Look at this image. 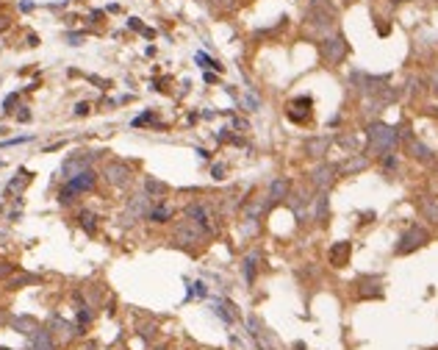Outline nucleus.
I'll return each mask as SVG.
<instances>
[{
	"instance_id": "f257e3e1",
	"label": "nucleus",
	"mask_w": 438,
	"mask_h": 350,
	"mask_svg": "<svg viewBox=\"0 0 438 350\" xmlns=\"http://www.w3.org/2000/svg\"><path fill=\"white\" fill-rule=\"evenodd\" d=\"M366 142H369V153H380V156H385V153H391L396 147V142H399V131L391 125H385V122H372V125L366 128Z\"/></svg>"
},
{
	"instance_id": "f03ea898",
	"label": "nucleus",
	"mask_w": 438,
	"mask_h": 350,
	"mask_svg": "<svg viewBox=\"0 0 438 350\" xmlns=\"http://www.w3.org/2000/svg\"><path fill=\"white\" fill-rule=\"evenodd\" d=\"M427 242H430V234H427L421 225H410V228L399 236V242L394 245V253L396 256H408V253H413V250L424 248Z\"/></svg>"
},
{
	"instance_id": "7ed1b4c3",
	"label": "nucleus",
	"mask_w": 438,
	"mask_h": 350,
	"mask_svg": "<svg viewBox=\"0 0 438 350\" xmlns=\"http://www.w3.org/2000/svg\"><path fill=\"white\" fill-rule=\"evenodd\" d=\"M95 181H97V175L92 172V169H86V172H81V175H75V178H70V181L61 187V192H59V200L61 203H70L75 195H81V192H89L92 187H95Z\"/></svg>"
},
{
	"instance_id": "20e7f679",
	"label": "nucleus",
	"mask_w": 438,
	"mask_h": 350,
	"mask_svg": "<svg viewBox=\"0 0 438 350\" xmlns=\"http://www.w3.org/2000/svg\"><path fill=\"white\" fill-rule=\"evenodd\" d=\"M95 158V153H86V150H78V153H72V156L64 158V164H61V175H64L67 181L70 178H75V175L86 172L89 169V161Z\"/></svg>"
},
{
	"instance_id": "39448f33",
	"label": "nucleus",
	"mask_w": 438,
	"mask_h": 350,
	"mask_svg": "<svg viewBox=\"0 0 438 350\" xmlns=\"http://www.w3.org/2000/svg\"><path fill=\"white\" fill-rule=\"evenodd\" d=\"M319 50H322V59L327 61V64H341L344 56H347V39L344 37H330V39H324Z\"/></svg>"
},
{
	"instance_id": "423d86ee",
	"label": "nucleus",
	"mask_w": 438,
	"mask_h": 350,
	"mask_svg": "<svg viewBox=\"0 0 438 350\" xmlns=\"http://www.w3.org/2000/svg\"><path fill=\"white\" fill-rule=\"evenodd\" d=\"M175 236H178V242L180 245H197V242H203V236H205V231L200 228L194 220H183V223L175 228Z\"/></svg>"
},
{
	"instance_id": "0eeeda50",
	"label": "nucleus",
	"mask_w": 438,
	"mask_h": 350,
	"mask_svg": "<svg viewBox=\"0 0 438 350\" xmlns=\"http://www.w3.org/2000/svg\"><path fill=\"white\" fill-rule=\"evenodd\" d=\"M358 300H374V297H383V281L377 275H363L358 278Z\"/></svg>"
},
{
	"instance_id": "6e6552de",
	"label": "nucleus",
	"mask_w": 438,
	"mask_h": 350,
	"mask_svg": "<svg viewBox=\"0 0 438 350\" xmlns=\"http://www.w3.org/2000/svg\"><path fill=\"white\" fill-rule=\"evenodd\" d=\"M311 106H313V100H311L308 95H302V97H297V100H291V103H288V109H286L288 120L297 122V125L308 122V117H311Z\"/></svg>"
},
{
	"instance_id": "1a4fd4ad",
	"label": "nucleus",
	"mask_w": 438,
	"mask_h": 350,
	"mask_svg": "<svg viewBox=\"0 0 438 350\" xmlns=\"http://www.w3.org/2000/svg\"><path fill=\"white\" fill-rule=\"evenodd\" d=\"M336 172H338V167H333V164H319V167L311 172V184L319 187V189H327L333 181H336Z\"/></svg>"
},
{
	"instance_id": "9d476101",
	"label": "nucleus",
	"mask_w": 438,
	"mask_h": 350,
	"mask_svg": "<svg viewBox=\"0 0 438 350\" xmlns=\"http://www.w3.org/2000/svg\"><path fill=\"white\" fill-rule=\"evenodd\" d=\"M349 256H352V245H349L347 239H341V242H336V245L330 248V264L341 270V267L349 264Z\"/></svg>"
},
{
	"instance_id": "9b49d317",
	"label": "nucleus",
	"mask_w": 438,
	"mask_h": 350,
	"mask_svg": "<svg viewBox=\"0 0 438 350\" xmlns=\"http://www.w3.org/2000/svg\"><path fill=\"white\" fill-rule=\"evenodd\" d=\"M28 350H56V339L48 328H39L34 336H28Z\"/></svg>"
},
{
	"instance_id": "f8f14e48",
	"label": "nucleus",
	"mask_w": 438,
	"mask_h": 350,
	"mask_svg": "<svg viewBox=\"0 0 438 350\" xmlns=\"http://www.w3.org/2000/svg\"><path fill=\"white\" fill-rule=\"evenodd\" d=\"M9 325H12L17 333H23V336H34V333L39 331V322H36L34 317H28V314H17V317H12Z\"/></svg>"
},
{
	"instance_id": "ddd939ff",
	"label": "nucleus",
	"mask_w": 438,
	"mask_h": 350,
	"mask_svg": "<svg viewBox=\"0 0 438 350\" xmlns=\"http://www.w3.org/2000/svg\"><path fill=\"white\" fill-rule=\"evenodd\" d=\"M48 331L56 333V336H61V339H72L75 333H78V328L70 325L67 320H61L59 314H53V317H50V322H48Z\"/></svg>"
},
{
	"instance_id": "4468645a",
	"label": "nucleus",
	"mask_w": 438,
	"mask_h": 350,
	"mask_svg": "<svg viewBox=\"0 0 438 350\" xmlns=\"http://www.w3.org/2000/svg\"><path fill=\"white\" fill-rule=\"evenodd\" d=\"M106 178L114 184V187H125V184L131 181V169H128L125 164H117L114 161V164H108V167H106Z\"/></svg>"
},
{
	"instance_id": "2eb2a0df",
	"label": "nucleus",
	"mask_w": 438,
	"mask_h": 350,
	"mask_svg": "<svg viewBox=\"0 0 438 350\" xmlns=\"http://www.w3.org/2000/svg\"><path fill=\"white\" fill-rule=\"evenodd\" d=\"M186 217H189V220H194V223H197L200 228L205 231V234H214V225L208 223V214H205V209H203L200 203L189 206V209H186Z\"/></svg>"
},
{
	"instance_id": "dca6fc26",
	"label": "nucleus",
	"mask_w": 438,
	"mask_h": 350,
	"mask_svg": "<svg viewBox=\"0 0 438 350\" xmlns=\"http://www.w3.org/2000/svg\"><path fill=\"white\" fill-rule=\"evenodd\" d=\"M369 167V158L363 156V153H358V156H352L349 161H344L341 167H338V172L341 175H352V172H360V169H366Z\"/></svg>"
},
{
	"instance_id": "f3484780",
	"label": "nucleus",
	"mask_w": 438,
	"mask_h": 350,
	"mask_svg": "<svg viewBox=\"0 0 438 350\" xmlns=\"http://www.w3.org/2000/svg\"><path fill=\"white\" fill-rule=\"evenodd\" d=\"M142 214H150V195H136V198L131 200L128 217H142Z\"/></svg>"
},
{
	"instance_id": "a211bd4d",
	"label": "nucleus",
	"mask_w": 438,
	"mask_h": 350,
	"mask_svg": "<svg viewBox=\"0 0 438 350\" xmlns=\"http://www.w3.org/2000/svg\"><path fill=\"white\" fill-rule=\"evenodd\" d=\"M327 147H330V136H313V139H308L305 142L308 156H324Z\"/></svg>"
},
{
	"instance_id": "6ab92c4d",
	"label": "nucleus",
	"mask_w": 438,
	"mask_h": 350,
	"mask_svg": "<svg viewBox=\"0 0 438 350\" xmlns=\"http://www.w3.org/2000/svg\"><path fill=\"white\" fill-rule=\"evenodd\" d=\"M288 189H291V184H288V178H275L269 187V200H286L288 198Z\"/></svg>"
},
{
	"instance_id": "aec40b11",
	"label": "nucleus",
	"mask_w": 438,
	"mask_h": 350,
	"mask_svg": "<svg viewBox=\"0 0 438 350\" xmlns=\"http://www.w3.org/2000/svg\"><path fill=\"white\" fill-rule=\"evenodd\" d=\"M421 212L430 217V223H438V198H424L421 200Z\"/></svg>"
},
{
	"instance_id": "412c9836",
	"label": "nucleus",
	"mask_w": 438,
	"mask_h": 350,
	"mask_svg": "<svg viewBox=\"0 0 438 350\" xmlns=\"http://www.w3.org/2000/svg\"><path fill=\"white\" fill-rule=\"evenodd\" d=\"M186 286H189V292H186V300H192V297H205L208 295V286L203 284V281H186Z\"/></svg>"
},
{
	"instance_id": "4be33fe9",
	"label": "nucleus",
	"mask_w": 438,
	"mask_h": 350,
	"mask_svg": "<svg viewBox=\"0 0 438 350\" xmlns=\"http://www.w3.org/2000/svg\"><path fill=\"white\" fill-rule=\"evenodd\" d=\"M410 150H413V158H419V161H432V150L421 142H410Z\"/></svg>"
},
{
	"instance_id": "5701e85b",
	"label": "nucleus",
	"mask_w": 438,
	"mask_h": 350,
	"mask_svg": "<svg viewBox=\"0 0 438 350\" xmlns=\"http://www.w3.org/2000/svg\"><path fill=\"white\" fill-rule=\"evenodd\" d=\"M255 264H258V256H247L244 259V281L252 286V281H255Z\"/></svg>"
},
{
	"instance_id": "b1692460",
	"label": "nucleus",
	"mask_w": 438,
	"mask_h": 350,
	"mask_svg": "<svg viewBox=\"0 0 438 350\" xmlns=\"http://www.w3.org/2000/svg\"><path fill=\"white\" fill-rule=\"evenodd\" d=\"M147 217L153 220V223H167L169 217H172V212H169L167 206H158V209H150V214Z\"/></svg>"
},
{
	"instance_id": "393cba45",
	"label": "nucleus",
	"mask_w": 438,
	"mask_h": 350,
	"mask_svg": "<svg viewBox=\"0 0 438 350\" xmlns=\"http://www.w3.org/2000/svg\"><path fill=\"white\" fill-rule=\"evenodd\" d=\"M144 187H147V195H150V198H156V195H164V192H167V184L156 181V178H147V181H144Z\"/></svg>"
},
{
	"instance_id": "a878e982",
	"label": "nucleus",
	"mask_w": 438,
	"mask_h": 350,
	"mask_svg": "<svg viewBox=\"0 0 438 350\" xmlns=\"http://www.w3.org/2000/svg\"><path fill=\"white\" fill-rule=\"evenodd\" d=\"M197 61H200V67H205V70H214V73H222V64L216 59H211V56H205V53H197Z\"/></svg>"
},
{
	"instance_id": "bb28decb",
	"label": "nucleus",
	"mask_w": 438,
	"mask_h": 350,
	"mask_svg": "<svg viewBox=\"0 0 438 350\" xmlns=\"http://www.w3.org/2000/svg\"><path fill=\"white\" fill-rule=\"evenodd\" d=\"M31 178H34V175H31L28 169H20V178H14V181L9 184V189H6V192H14V189H23L25 184L31 181Z\"/></svg>"
},
{
	"instance_id": "cd10ccee",
	"label": "nucleus",
	"mask_w": 438,
	"mask_h": 350,
	"mask_svg": "<svg viewBox=\"0 0 438 350\" xmlns=\"http://www.w3.org/2000/svg\"><path fill=\"white\" fill-rule=\"evenodd\" d=\"M316 217L319 220L327 217V195H319V200H316Z\"/></svg>"
},
{
	"instance_id": "c85d7f7f",
	"label": "nucleus",
	"mask_w": 438,
	"mask_h": 350,
	"mask_svg": "<svg viewBox=\"0 0 438 350\" xmlns=\"http://www.w3.org/2000/svg\"><path fill=\"white\" fill-rule=\"evenodd\" d=\"M78 220H81V225H84V228L89 231V234H95V223H92L95 217H92L89 212H81V214H78Z\"/></svg>"
},
{
	"instance_id": "c756f323",
	"label": "nucleus",
	"mask_w": 438,
	"mask_h": 350,
	"mask_svg": "<svg viewBox=\"0 0 438 350\" xmlns=\"http://www.w3.org/2000/svg\"><path fill=\"white\" fill-rule=\"evenodd\" d=\"M156 331H158V328L150 322V325H139V331H136V333H139L142 339H153V336H156Z\"/></svg>"
},
{
	"instance_id": "7c9ffc66",
	"label": "nucleus",
	"mask_w": 438,
	"mask_h": 350,
	"mask_svg": "<svg viewBox=\"0 0 438 350\" xmlns=\"http://www.w3.org/2000/svg\"><path fill=\"white\" fill-rule=\"evenodd\" d=\"M258 106H261V100H258L255 95H247V97H244V109H247V111H258Z\"/></svg>"
},
{
	"instance_id": "2f4dec72",
	"label": "nucleus",
	"mask_w": 438,
	"mask_h": 350,
	"mask_svg": "<svg viewBox=\"0 0 438 350\" xmlns=\"http://www.w3.org/2000/svg\"><path fill=\"white\" fill-rule=\"evenodd\" d=\"M14 106H17V95H9L6 100H3V111H6V114H12Z\"/></svg>"
},
{
	"instance_id": "473e14b6",
	"label": "nucleus",
	"mask_w": 438,
	"mask_h": 350,
	"mask_svg": "<svg viewBox=\"0 0 438 350\" xmlns=\"http://www.w3.org/2000/svg\"><path fill=\"white\" fill-rule=\"evenodd\" d=\"M36 281V275H20L17 281H12V289H17V286H23V284H34Z\"/></svg>"
},
{
	"instance_id": "72a5a7b5",
	"label": "nucleus",
	"mask_w": 438,
	"mask_h": 350,
	"mask_svg": "<svg viewBox=\"0 0 438 350\" xmlns=\"http://www.w3.org/2000/svg\"><path fill=\"white\" fill-rule=\"evenodd\" d=\"M12 272H14V267H12V264H6V261H0V278L12 275Z\"/></svg>"
},
{
	"instance_id": "f704fd0d",
	"label": "nucleus",
	"mask_w": 438,
	"mask_h": 350,
	"mask_svg": "<svg viewBox=\"0 0 438 350\" xmlns=\"http://www.w3.org/2000/svg\"><path fill=\"white\" fill-rule=\"evenodd\" d=\"M75 114L86 117V114H89V103H78V106H75Z\"/></svg>"
},
{
	"instance_id": "c9c22d12",
	"label": "nucleus",
	"mask_w": 438,
	"mask_h": 350,
	"mask_svg": "<svg viewBox=\"0 0 438 350\" xmlns=\"http://www.w3.org/2000/svg\"><path fill=\"white\" fill-rule=\"evenodd\" d=\"M214 178H216V181H222V178H225V167H222V164H216V167H214Z\"/></svg>"
},
{
	"instance_id": "e433bc0d",
	"label": "nucleus",
	"mask_w": 438,
	"mask_h": 350,
	"mask_svg": "<svg viewBox=\"0 0 438 350\" xmlns=\"http://www.w3.org/2000/svg\"><path fill=\"white\" fill-rule=\"evenodd\" d=\"M67 39H70V45H81V39H84V37H81V34H70Z\"/></svg>"
},
{
	"instance_id": "4c0bfd02",
	"label": "nucleus",
	"mask_w": 438,
	"mask_h": 350,
	"mask_svg": "<svg viewBox=\"0 0 438 350\" xmlns=\"http://www.w3.org/2000/svg\"><path fill=\"white\" fill-rule=\"evenodd\" d=\"M17 120H20V122H28V120H31V111H25V109H23V111L17 114Z\"/></svg>"
},
{
	"instance_id": "58836bf2",
	"label": "nucleus",
	"mask_w": 438,
	"mask_h": 350,
	"mask_svg": "<svg viewBox=\"0 0 438 350\" xmlns=\"http://www.w3.org/2000/svg\"><path fill=\"white\" fill-rule=\"evenodd\" d=\"M205 84H216V73H208V70H205Z\"/></svg>"
},
{
	"instance_id": "ea45409f",
	"label": "nucleus",
	"mask_w": 438,
	"mask_h": 350,
	"mask_svg": "<svg viewBox=\"0 0 438 350\" xmlns=\"http://www.w3.org/2000/svg\"><path fill=\"white\" fill-rule=\"evenodd\" d=\"M432 92H435V95H438V70H435V73H432Z\"/></svg>"
},
{
	"instance_id": "a19ab883",
	"label": "nucleus",
	"mask_w": 438,
	"mask_h": 350,
	"mask_svg": "<svg viewBox=\"0 0 438 350\" xmlns=\"http://www.w3.org/2000/svg\"><path fill=\"white\" fill-rule=\"evenodd\" d=\"M294 350H308V347H305V342H294Z\"/></svg>"
},
{
	"instance_id": "79ce46f5",
	"label": "nucleus",
	"mask_w": 438,
	"mask_h": 350,
	"mask_svg": "<svg viewBox=\"0 0 438 350\" xmlns=\"http://www.w3.org/2000/svg\"><path fill=\"white\" fill-rule=\"evenodd\" d=\"M0 350H14V347H3V344H0Z\"/></svg>"
}]
</instances>
